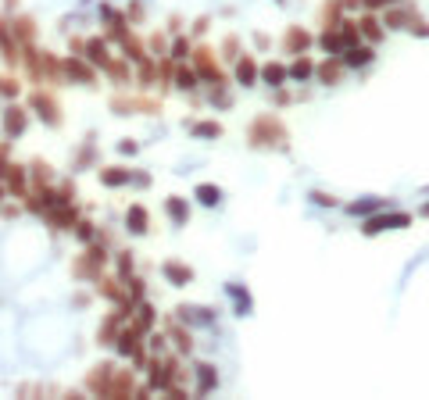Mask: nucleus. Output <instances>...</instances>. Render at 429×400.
<instances>
[{"label":"nucleus","instance_id":"f257e3e1","mask_svg":"<svg viewBox=\"0 0 429 400\" xmlns=\"http://www.w3.org/2000/svg\"><path fill=\"white\" fill-rule=\"evenodd\" d=\"M4 129H8L11 136L26 133V111H22V108H11V111L4 115Z\"/></svg>","mask_w":429,"mask_h":400},{"label":"nucleus","instance_id":"f03ea898","mask_svg":"<svg viewBox=\"0 0 429 400\" xmlns=\"http://www.w3.org/2000/svg\"><path fill=\"white\" fill-rule=\"evenodd\" d=\"M0 51H4V58H8V61H15V58H19V43L11 40V29H8L4 22H0Z\"/></svg>","mask_w":429,"mask_h":400},{"label":"nucleus","instance_id":"7ed1b4c3","mask_svg":"<svg viewBox=\"0 0 429 400\" xmlns=\"http://www.w3.org/2000/svg\"><path fill=\"white\" fill-rule=\"evenodd\" d=\"M33 108H36V111H40V115H43V118L51 122V125L58 122V115H54V104H51V101H43V97H36V101H33Z\"/></svg>","mask_w":429,"mask_h":400},{"label":"nucleus","instance_id":"20e7f679","mask_svg":"<svg viewBox=\"0 0 429 400\" xmlns=\"http://www.w3.org/2000/svg\"><path fill=\"white\" fill-rule=\"evenodd\" d=\"M129 218H133V232H143V229H147V225H143V211H140V207H133V211H129Z\"/></svg>","mask_w":429,"mask_h":400},{"label":"nucleus","instance_id":"39448f33","mask_svg":"<svg viewBox=\"0 0 429 400\" xmlns=\"http://www.w3.org/2000/svg\"><path fill=\"white\" fill-rule=\"evenodd\" d=\"M197 193H200V200H204V204H214V200H219V190H211V186H200Z\"/></svg>","mask_w":429,"mask_h":400},{"label":"nucleus","instance_id":"423d86ee","mask_svg":"<svg viewBox=\"0 0 429 400\" xmlns=\"http://www.w3.org/2000/svg\"><path fill=\"white\" fill-rule=\"evenodd\" d=\"M104 183H108V186H118V183H125V172H104Z\"/></svg>","mask_w":429,"mask_h":400},{"label":"nucleus","instance_id":"0eeeda50","mask_svg":"<svg viewBox=\"0 0 429 400\" xmlns=\"http://www.w3.org/2000/svg\"><path fill=\"white\" fill-rule=\"evenodd\" d=\"M165 272H168L172 279H179V282H186V279H190V272H182V268H175V265H168Z\"/></svg>","mask_w":429,"mask_h":400},{"label":"nucleus","instance_id":"6e6552de","mask_svg":"<svg viewBox=\"0 0 429 400\" xmlns=\"http://www.w3.org/2000/svg\"><path fill=\"white\" fill-rule=\"evenodd\" d=\"M0 93H4V97H15V93H19V86H11V83H0Z\"/></svg>","mask_w":429,"mask_h":400},{"label":"nucleus","instance_id":"1a4fd4ad","mask_svg":"<svg viewBox=\"0 0 429 400\" xmlns=\"http://www.w3.org/2000/svg\"><path fill=\"white\" fill-rule=\"evenodd\" d=\"M0 193H4V190H0Z\"/></svg>","mask_w":429,"mask_h":400}]
</instances>
